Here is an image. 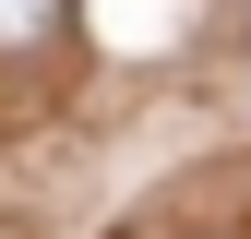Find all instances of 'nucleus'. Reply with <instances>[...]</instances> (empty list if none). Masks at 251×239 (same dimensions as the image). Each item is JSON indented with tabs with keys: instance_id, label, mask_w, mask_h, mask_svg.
I'll list each match as a JSON object with an SVG mask.
<instances>
[{
	"instance_id": "obj_1",
	"label": "nucleus",
	"mask_w": 251,
	"mask_h": 239,
	"mask_svg": "<svg viewBox=\"0 0 251 239\" xmlns=\"http://www.w3.org/2000/svg\"><path fill=\"white\" fill-rule=\"evenodd\" d=\"M60 24H72V0H0V60H36Z\"/></svg>"
}]
</instances>
